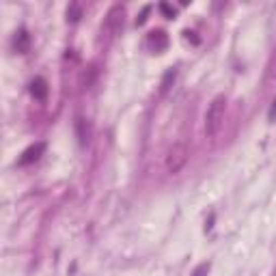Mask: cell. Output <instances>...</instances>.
<instances>
[{"label": "cell", "instance_id": "1", "mask_svg": "<svg viewBox=\"0 0 276 276\" xmlns=\"http://www.w3.org/2000/svg\"><path fill=\"white\" fill-rule=\"evenodd\" d=\"M224 117H226V97L224 95H218L212 100V104L207 106V112H205V134L209 138H214L220 127L224 123Z\"/></svg>", "mask_w": 276, "mask_h": 276}, {"label": "cell", "instance_id": "2", "mask_svg": "<svg viewBox=\"0 0 276 276\" xmlns=\"http://www.w3.org/2000/svg\"><path fill=\"white\" fill-rule=\"evenodd\" d=\"M188 158H190L188 145H186V143H175L173 147L166 151V158H164V168H166V173L177 175L186 164H188Z\"/></svg>", "mask_w": 276, "mask_h": 276}, {"label": "cell", "instance_id": "3", "mask_svg": "<svg viewBox=\"0 0 276 276\" xmlns=\"http://www.w3.org/2000/svg\"><path fill=\"white\" fill-rule=\"evenodd\" d=\"M123 15H125V9L121 5H115L108 11V26H110L112 32H119L121 28H123Z\"/></svg>", "mask_w": 276, "mask_h": 276}, {"label": "cell", "instance_id": "4", "mask_svg": "<svg viewBox=\"0 0 276 276\" xmlns=\"http://www.w3.org/2000/svg\"><path fill=\"white\" fill-rule=\"evenodd\" d=\"M147 43H149V48H153L156 52H162V50L166 48V43H168V37H166L164 30H153V32H149Z\"/></svg>", "mask_w": 276, "mask_h": 276}, {"label": "cell", "instance_id": "5", "mask_svg": "<svg viewBox=\"0 0 276 276\" xmlns=\"http://www.w3.org/2000/svg\"><path fill=\"white\" fill-rule=\"evenodd\" d=\"M43 149H45V145H43V143H39V145H35V147L26 149V151H24V156L20 158V164H22V166H26V164H30V162H35V160L43 153Z\"/></svg>", "mask_w": 276, "mask_h": 276}, {"label": "cell", "instance_id": "6", "mask_svg": "<svg viewBox=\"0 0 276 276\" xmlns=\"http://www.w3.org/2000/svg\"><path fill=\"white\" fill-rule=\"evenodd\" d=\"M30 93L35 95L37 100H43V97L48 95V84H45V80H43V78L32 80V84H30Z\"/></svg>", "mask_w": 276, "mask_h": 276}, {"label": "cell", "instance_id": "7", "mask_svg": "<svg viewBox=\"0 0 276 276\" xmlns=\"http://www.w3.org/2000/svg\"><path fill=\"white\" fill-rule=\"evenodd\" d=\"M13 45H15V50H18V52H26L28 50V35H26V30H20L18 35H15Z\"/></svg>", "mask_w": 276, "mask_h": 276}, {"label": "cell", "instance_id": "8", "mask_svg": "<svg viewBox=\"0 0 276 276\" xmlns=\"http://www.w3.org/2000/svg\"><path fill=\"white\" fill-rule=\"evenodd\" d=\"M80 13H82V9H80V5H69V9H67V18H69L71 22H78Z\"/></svg>", "mask_w": 276, "mask_h": 276}, {"label": "cell", "instance_id": "9", "mask_svg": "<svg viewBox=\"0 0 276 276\" xmlns=\"http://www.w3.org/2000/svg\"><path fill=\"white\" fill-rule=\"evenodd\" d=\"M170 80H175V71H168V74H166L164 82H162V91H166V88H168V82H170Z\"/></svg>", "mask_w": 276, "mask_h": 276}, {"label": "cell", "instance_id": "10", "mask_svg": "<svg viewBox=\"0 0 276 276\" xmlns=\"http://www.w3.org/2000/svg\"><path fill=\"white\" fill-rule=\"evenodd\" d=\"M160 9H162V11H164L166 15H170V18H173V15H175V9H170V7H168L166 3H164V5H160Z\"/></svg>", "mask_w": 276, "mask_h": 276}, {"label": "cell", "instance_id": "11", "mask_svg": "<svg viewBox=\"0 0 276 276\" xmlns=\"http://www.w3.org/2000/svg\"><path fill=\"white\" fill-rule=\"evenodd\" d=\"M207 270H209V263H203V265L199 267V270H197V272H194V276H203V274H205Z\"/></svg>", "mask_w": 276, "mask_h": 276}, {"label": "cell", "instance_id": "12", "mask_svg": "<svg viewBox=\"0 0 276 276\" xmlns=\"http://www.w3.org/2000/svg\"><path fill=\"white\" fill-rule=\"evenodd\" d=\"M147 13H149V7H145V11H143V15L136 20V24H145V20H147Z\"/></svg>", "mask_w": 276, "mask_h": 276}, {"label": "cell", "instance_id": "13", "mask_svg": "<svg viewBox=\"0 0 276 276\" xmlns=\"http://www.w3.org/2000/svg\"><path fill=\"white\" fill-rule=\"evenodd\" d=\"M267 117H270V121H274V119H276V100H274L272 108H270V115H267Z\"/></svg>", "mask_w": 276, "mask_h": 276}]
</instances>
